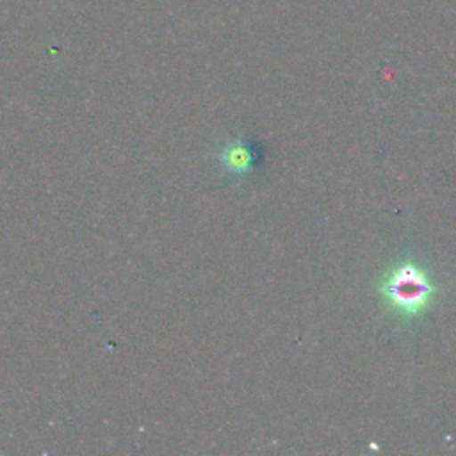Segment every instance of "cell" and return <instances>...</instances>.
I'll list each match as a JSON object with an SVG mask.
<instances>
[{"label":"cell","mask_w":456,"mask_h":456,"mask_svg":"<svg viewBox=\"0 0 456 456\" xmlns=\"http://www.w3.org/2000/svg\"><path fill=\"white\" fill-rule=\"evenodd\" d=\"M216 162L230 178L244 180L258 173L264 162V146L251 137H233L219 148Z\"/></svg>","instance_id":"7a4b0ae2"},{"label":"cell","mask_w":456,"mask_h":456,"mask_svg":"<svg viewBox=\"0 0 456 456\" xmlns=\"http://www.w3.org/2000/svg\"><path fill=\"white\" fill-rule=\"evenodd\" d=\"M376 292L385 312L395 322L408 326L428 315L444 287L424 260L404 253L381 271Z\"/></svg>","instance_id":"6da1fadb"}]
</instances>
